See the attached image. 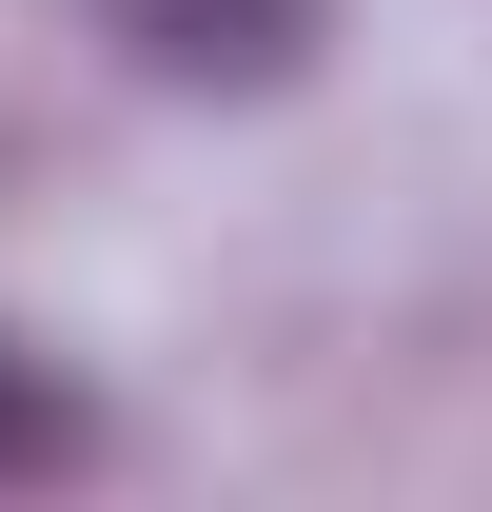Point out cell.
I'll use <instances>...</instances> for the list:
<instances>
[{
    "mask_svg": "<svg viewBox=\"0 0 492 512\" xmlns=\"http://www.w3.org/2000/svg\"><path fill=\"white\" fill-rule=\"evenodd\" d=\"M99 40L178 99H276V79H315L335 0H99Z\"/></svg>",
    "mask_w": 492,
    "mask_h": 512,
    "instance_id": "obj_1",
    "label": "cell"
},
{
    "mask_svg": "<svg viewBox=\"0 0 492 512\" xmlns=\"http://www.w3.org/2000/svg\"><path fill=\"white\" fill-rule=\"evenodd\" d=\"M60 453H79V394L40 375L20 335H0V473H60Z\"/></svg>",
    "mask_w": 492,
    "mask_h": 512,
    "instance_id": "obj_2",
    "label": "cell"
}]
</instances>
